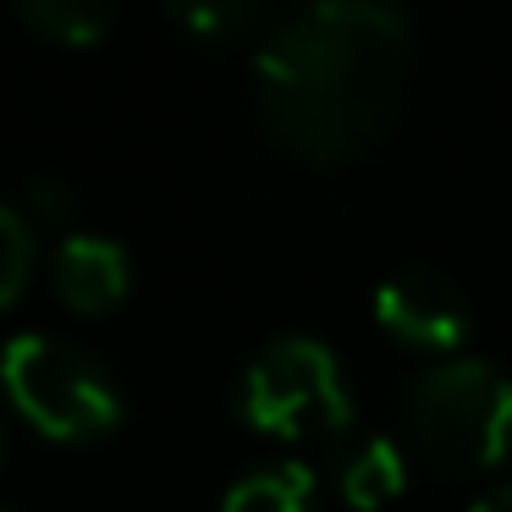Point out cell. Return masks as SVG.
<instances>
[{"label": "cell", "instance_id": "1", "mask_svg": "<svg viewBox=\"0 0 512 512\" xmlns=\"http://www.w3.org/2000/svg\"><path fill=\"white\" fill-rule=\"evenodd\" d=\"M413 61V28L380 0H320L287 17L254 56L259 116L309 160H347L391 127Z\"/></svg>", "mask_w": 512, "mask_h": 512}, {"label": "cell", "instance_id": "2", "mask_svg": "<svg viewBox=\"0 0 512 512\" xmlns=\"http://www.w3.org/2000/svg\"><path fill=\"white\" fill-rule=\"evenodd\" d=\"M408 430L441 468H496L512 457V375L485 358H441L413 380Z\"/></svg>", "mask_w": 512, "mask_h": 512}, {"label": "cell", "instance_id": "3", "mask_svg": "<svg viewBox=\"0 0 512 512\" xmlns=\"http://www.w3.org/2000/svg\"><path fill=\"white\" fill-rule=\"evenodd\" d=\"M237 413L276 441H331L353 430L342 364L314 336H276L259 347L237 386Z\"/></svg>", "mask_w": 512, "mask_h": 512}, {"label": "cell", "instance_id": "4", "mask_svg": "<svg viewBox=\"0 0 512 512\" xmlns=\"http://www.w3.org/2000/svg\"><path fill=\"white\" fill-rule=\"evenodd\" d=\"M0 380L23 408L34 430L56 435V441H94L122 419V397H116L111 375L94 364L83 347L50 331H23L0 353Z\"/></svg>", "mask_w": 512, "mask_h": 512}, {"label": "cell", "instance_id": "5", "mask_svg": "<svg viewBox=\"0 0 512 512\" xmlns=\"http://www.w3.org/2000/svg\"><path fill=\"white\" fill-rule=\"evenodd\" d=\"M375 320L397 342L430 347V353H457L468 342V298L446 270L435 265H402L375 287Z\"/></svg>", "mask_w": 512, "mask_h": 512}, {"label": "cell", "instance_id": "6", "mask_svg": "<svg viewBox=\"0 0 512 512\" xmlns=\"http://www.w3.org/2000/svg\"><path fill=\"white\" fill-rule=\"evenodd\" d=\"M50 270H56V292L83 314L111 309L127 292V276H133L127 248L111 243V237H94V232H72L67 243L56 248V265Z\"/></svg>", "mask_w": 512, "mask_h": 512}, {"label": "cell", "instance_id": "7", "mask_svg": "<svg viewBox=\"0 0 512 512\" xmlns=\"http://www.w3.org/2000/svg\"><path fill=\"white\" fill-rule=\"evenodd\" d=\"M221 512H320V485L309 463H270L243 474L221 496Z\"/></svg>", "mask_w": 512, "mask_h": 512}, {"label": "cell", "instance_id": "8", "mask_svg": "<svg viewBox=\"0 0 512 512\" xmlns=\"http://www.w3.org/2000/svg\"><path fill=\"white\" fill-rule=\"evenodd\" d=\"M402 485H408V463H402L397 441L375 435V441H364L358 452H347V463H342V496H347V507L375 512V507H386Z\"/></svg>", "mask_w": 512, "mask_h": 512}, {"label": "cell", "instance_id": "9", "mask_svg": "<svg viewBox=\"0 0 512 512\" xmlns=\"http://www.w3.org/2000/svg\"><path fill=\"white\" fill-rule=\"evenodd\" d=\"M17 17L56 45H94L116 28V6L105 0H23Z\"/></svg>", "mask_w": 512, "mask_h": 512}, {"label": "cell", "instance_id": "10", "mask_svg": "<svg viewBox=\"0 0 512 512\" xmlns=\"http://www.w3.org/2000/svg\"><path fill=\"white\" fill-rule=\"evenodd\" d=\"M28 270H34V232L12 204L0 199V309L28 287Z\"/></svg>", "mask_w": 512, "mask_h": 512}, {"label": "cell", "instance_id": "11", "mask_svg": "<svg viewBox=\"0 0 512 512\" xmlns=\"http://www.w3.org/2000/svg\"><path fill=\"white\" fill-rule=\"evenodd\" d=\"M259 17V6L254 0H182L177 6V23L182 28H193L199 39H232V34H243L248 23Z\"/></svg>", "mask_w": 512, "mask_h": 512}, {"label": "cell", "instance_id": "12", "mask_svg": "<svg viewBox=\"0 0 512 512\" xmlns=\"http://www.w3.org/2000/svg\"><path fill=\"white\" fill-rule=\"evenodd\" d=\"M28 210H34V221H72L78 215V188H72L67 177H34L28 182Z\"/></svg>", "mask_w": 512, "mask_h": 512}, {"label": "cell", "instance_id": "13", "mask_svg": "<svg viewBox=\"0 0 512 512\" xmlns=\"http://www.w3.org/2000/svg\"><path fill=\"white\" fill-rule=\"evenodd\" d=\"M468 512H512V485H496V490H485V496H479Z\"/></svg>", "mask_w": 512, "mask_h": 512}, {"label": "cell", "instance_id": "14", "mask_svg": "<svg viewBox=\"0 0 512 512\" xmlns=\"http://www.w3.org/2000/svg\"><path fill=\"white\" fill-rule=\"evenodd\" d=\"M0 452H6V430H0Z\"/></svg>", "mask_w": 512, "mask_h": 512}, {"label": "cell", "instance_id": "15", "mask_svg": "<svg viewBox=\"0 0 512 512\" xmlns=\"http://www.w3.org/2000/svg\"><path fill=\"white\" fill-rule=\"evenodd\" d=\"M0 512H12V507H0Z\"/></svg>", "mask_w": 512, "mask_h": 512}]
</instances>
